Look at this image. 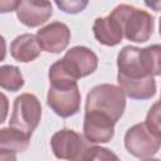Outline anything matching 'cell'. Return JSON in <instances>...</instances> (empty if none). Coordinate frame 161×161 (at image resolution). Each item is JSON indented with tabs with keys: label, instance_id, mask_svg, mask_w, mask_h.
I'll return each mask as SVG.
<instances>
[{
	"label": "cell",
	"instance_id": "14",
	"mask_svg": "<svg viewBox=\"0 0 161 161\" xmlns=\"http://www.w3.org/2000/svg\"><path fill=\"white\" fill-rule=\"evenodd\" d=\"M0 86L5 91L16 92L24 86V78L20 69L15 65H1L0 67Z\"/></svg>",
	"mask_w": 161,
	"mask_h": 161
},
{
	"label": "cell",
	"instance_id": "13",
	"mask_svg": "<svg viewBox=\"0 0 161 161\" xmlns=\"http://www.w3.org/2000/svg\"><path fill=\"white\" fill-rule=\"evenodd\" d=\"M42 47L36 39V35L33 34H21L18 35L10 44L11 57L20 63H29L35 60L40 53Z\"/></svg>",
	"mask_w": 161,
	"mask_h": 161
},
{
	"label": "cell",
	"instance_id": "19",
	"mask_svg": "<svg viewBox=\"0 0 161 161\" xmlns=\"http://www.w3.org/2000/svg\"><path fill=\"white\" fill-rule=\"evenodd\" d=\"M20 3L21 0H0V13H11L19 8Z\"/></svg>",
	"mask_w": 161,
	"mask_h": 161
},
{
	"label": "cell",
	"instance_id": "7",
	"mask_svg": "<svg viewBox=\"0 0 161 161\" xmlns=\"http://www.w3.org/2000/svg\"><path fill=\"white\" fill-rule=\"evenodd\" d=\"M88 141L84 136L68 128L57 131L50 138V147L57 158L60 160H83Z\"/></svg>",
	"mask_w": 161,
	"mask_h": 161
},
{
	"label": "cell",
	"instance_id": "4",
	"mask_svg": "<svg viewBox=\"0 0 161 161\" xmlns=\"http://www.w3.org/2000/svg\"><path fill=\"white\" fill-rule=\"evenodd\" d=\"M125 147L137 158L153 157L161 148V133L146 121L136 123L125 133Z\"/></svg>",
	"mask_w": 161,
	"mask_h": 161
},
{
	"label": "cell",
	"instance_id": "6",
	"mask_svg": "<svg viewBox=\"0 0 161 161\" xmlns=\"http://www.w3.org/2000/svg\"><path fill=\"white\" fill-rule=\"evenodd\" d=\"M47 104L62 118H68L77 114L80 109V92L78 84H50L47 96Z\"/></svg>",
	"mask_w": 161,
	"mask_h": 161
},
{
	"label": "cell",
	"instance_id": "12",
	"mask_svg": "<svg viewBox=\"0 0 161 161\" xmlns=\"http://www.w3.org/2000/svg\"><path fill=\"white\" fill-rule=\"evenodd\" d=\"M96 40L106 47H116L123 39V30L121 24L111 14L106 18H97L92 26Z\"/></svg>",
	"mask_w": 161,
	"mask_h": 161
},
{
	"label": "cell",
	"instance_id": "2",
	"mask_svg": "<svg viewBox=\"0 0 161 161\" xmlns=\"http://www.w3.org/2000/svg\"><path fill=\"white\" fill-rule=\"evenodd\" d=\"M111 15L118 20L123 30V35L127 40L135 43L147 42L153 33V18L145 10L121 4L117 5Z\"/></svg>",
	"mask_w": 161,
	"mask_h": 161
},
{
	"label": "cell",
	"instance_id": "18",
	"mask_svg": "<svg viewBox=\"0 0 161 161\" xmlns=\"http://www.w3.org/2000/svg\"><path fill=\"white\" fill-rule=\"evenodd\" d=\"M146 122L161 133V98L160 101L155 102L148 109L146 116Z\"/></svg>",
	"mask_w": 161,
	"mask_h": 161
},
{
	"label": "cell",
	"instance_id": "20",
	"mask_svg": "<svg viewBox=\"0 0 161 161\" xmlns=\"http://www.w3.org/2000/svg\"><path fill=\"white\" fill-rule=\"evenodd\" d=\"M145 5L153 11H161V0H143Z\"/></svg>",
	"mask_w": 161,
	"mask_h": 161
},
{
	"label": "cell",
	"instance_id": "15",
	"mask_svg": "<svg viewBox=\"0 0 161 161\" xmlns=\"http://www.w3.org/2000/svg\"><path fill=\"white\" fill-rule=\"evenodd\" d=\"M141 59L146 72L155 77L161 75V45L152 44L141 49Z\"/></svg>",
	"mask_w": 161,
	"mask_h": 161
},
{
	"label": "cell",
	"instance_id": "5",
	"mask_svg": "<svg viewBox=\"0 0 161 161\" xmlns=\"http://www.w3.org/2000/svg\"><path fill=\"white\" fill-rule=\"evenodd\" d=\"M42 118V104L36 96L23 93L14 99L9 126L33 135Z\"/></svg>",
	"mask_w": 161,
	"mask_h": 161
},
{
	"label": "cell",
	"instance_id": "10",
	"mask_svg": "<svg viewBox=\"0 0 161 161\" xmlns=\"http://www.w3.org/2000/svg\"><path fill=\"white\" fill-rule=\"evenodd\" d=\"M53 15L50 0H21L16 16L28 28H36L47 23Z\"/></svg>",
	"mask_w": 161,
	"mask_h": 161
},
{
	"label": "cell",
	"instance_id": "17",
	"mask_svg": "<svg viewBox=\"0 0 161 161\" xmlns=\"http://www.w3.org/2000/svg\"><path fill=\"white\" fill-rule=\"evenodd\" d=\"M83 160H118V157L108 148L101 146H91L87 148Z\"/></svg>",
	"mask_w": 161,
	"mask_h": 161
},
{
	"label": "cell",
	"instance_id": "21",
	"mask_svg": "<svg viewBox=\"0 0 161 161\" xmlns=\"http://www.w3.org/2000/svg\"><path fill=\"white\" fill-rule=\"evenodd\" d=\"M158 33H160V36H161V18H160V23H158Z\"/></svg>",
	"mask_w": 161,
	"mask_h": 161
},
{
	"label": "cell",
	"instance_id": "3",
	"mask_svg": "<svg viewBox=\"0 0 161 161\" xmlns=\"http://www.w3.org/2000/svg\"><path fill=\"white\" fill-rule=\"evenodd\" d=\"M126 94L114 84L103 83L93 87L86 98V111H96L111 117L116 123L123 116Z\"/></svg>",
	"mask_w": 161,
	"mask_h": 161
},
{
	"label": "cell",
	"instance_id": "9",
	"mask_svg": "<svg viewBox=\"0 0 161 161\" xmlns=\"http://www.w3.org/2000/svg\"><path fill=\"white\" fill-rule=\"evenodd\" d=\"M36 39L43 50L58 54L67 49L70 42V30L67 24L53 21L36 31Z\"/></svg>",
	"mask_w": 161,
	"mask_h": 161
},
{
	"label": "cell",
	"instance_id": "8",
	"mask_svg": "<svg viewBox=\"0 0 161 161\" xmlns=\"http://www.w3.org/2000/svg\"><path fill=\"white\" fill-rule=\"evenodd\" d=\"M116 122L99 112L86 111L83 121V136L89 143H107L114 136Z\"/></svg>",
	"mask_w": 161,
	"mask_h": 161
},
{
	"label": "cell",
	"instance_id": "1",
	"mask_svg": "<svg viewBox=\"0 0 161 161\" xmlns=\"http://www.w3.org/2000/svg\"><path fill=\"white\" fill-rule=\"evenodd\" d=\"M98 57L87 47L77 45L67 50L64 57L49 68V82L54 86H68L96 72Z\"/></svg>",
	"mask_w": 161,
	"mask_h": 161
},
{
	"label": "cell",
	"instance_id": "11",
	"mask_svg": "<svg viewBox=\"0 0 161 161\" xmlns=\"http://www.w3.org/2000/svg\"><path fill=\"white\" fill-rule=\"evenodd\" d=\"M31 133L15 127H5L0 130V158L15 160V153L23 152L29 147Z\"/></svg>",
	"mask_w": 161,
	"mask_h": 161
},
{
	"label": "cell",
	"instance_id": "16",
	"mask_svg": "<svg viewBox=\"0 0 161 161\" xmlns=\"http://www.w3.org/2000/svg\"><path fill=\"white\" fill-rule=\"evenodd\" d=\"M54 3L63 13L74 15L82 13L87 8L89 0H54Z\"/></svg>",
	"mask_w": 161,
	"mask_h": 161
}]
</instances>
